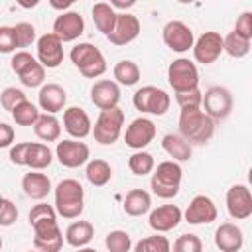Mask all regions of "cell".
Returning a JSON list of instances; mask_svg holds the SVG:
<instances>
[{"label": "cell", "instance_id": "cell-19", "mask_svg": "<svg viewBox=\"0 0 252 252\" xmlns=\"http://www.w3.org/2000/svg\"><path fill=\"white\" fill-rule=\"evenodd\" d=\"M91 100L100 110L116 108L120 100V87L110 79H100L91 87Z\"/></svg>", "mask_w": 252, "mask_h": 252}, {"label": "cell", "instance_id": "cell-17", "mask_svg": "<svg viewBox=\"0 0 252 252\" xmlns=\"http://www.w3.org/2000/svg\"><path fill=\"white\" fill-rule=\"evenodd\" d=\"M183 217L189 224H209L217 220V207L207 195H197L187 205Z\"/></svg>", "mask_w": 252, "mask_h": 252}, {"label": "cell", "instance_id": "cell-4", "mask_svg": "<svg viewBox=\"0 0 252 252\" xmlns=\"http://www.w3.org/2000/svg\"><path fill=\"white\" fill-rule=\"evenodd\" d=\"M73 65L81 71L83 77L87 79H96L106 71V59L102 55V51L98 47H94L93 43H77L71 53H69Z\"/></svg>", "mask_w": 252, "mask_h": 252}, {"label": "cell", "instance_id": "cell-26", "mask_svg": "<svg viewBox=\"0 0 252 252\" xmlns=\"http://www.w3.org/2000/svg\"><path fill=\"white\" fill-rule=\"evenodd\" d=\"M161 148L169 158H173V161H189L193 154L191 144L185 142L179 134H165L161 140Z\"/></svg>", "mask_w": 252, "mask_h": 252}, {"label": "cell", "instance_id": "cell-12", "mask_svg": "<svg viewBox=\"0 0 252 252\" xmlns=\"http://www.w3.org/2000/svg\"><path fill=\"white\" fill-rule=\"evenodd\" d=\"M55 158L63 167H81L89 161V146L79 140H63L57 142L55 148Z\"/></svg>", "mask_w": 252, "mask_h": 252}, {"label": "cell", "instance_id": "cell-46", "mask_svg": "<svg viewBox=\"0 0 252 252\" xmlns=\"http://www.w3.org/2000/svg\"><path fill=\"white\" fill-rule=\"evenodd\" d=\"M16 33L12 26H0V53H12L16 51Z\"/></svg>", "mask_w": 252, "mask_h": 252}, {"label": "cell", "instance_id": "cell-30", "mask_svg": "<svg viewBox=\"0 0 252 252\" xmlns=\"http://www.w3.org/2000/svg\"><path fill=\"white\" fill-rule=\"evenodd\" d=\"M33 132L43 142H57L61 136V124L55 114H39L37 122L33 124Z\"/></svg>", "mask_w": 252, "mask_h": 252}, {"label": "cell", "instance_id": "cell-34", "mask_svg": "<svg viewBox=\"0 0 252 252\" xmlns=\"http://www.w3.org/2000/svg\"><path fill=\"white\" fill-rule=\"evenodd\" d=\"M12 118H14V122L18 126H33L37 122V118H39V110L30 100H24L12 110Z\"/></svg>", "mask_w": 252, "mask_h": 252}, {"label": "cell", "instance_id": "cell-8", "mask_svg": "<svg viewBox=\"0 0 252 252\" xmlns=\"http://www.w3.org/2000/svg\"><path fill=\"white\" fill-rule=\"evenodd\" d=\"M201 106L211 120H224L232 112V94L226 87H211L205 91Z\"/></svg>", "mask_w": 252, "mask_h": 252}, {"label": "cell", "instance_id": "cell-5", "mask_svg": "<svg viewBox=\"0 0 252 252\" xmlns=\"http://www.w3.org/2000/svg\"><path fill=\"white\" fill-rule=\"evenodd\" d=\"M124 126V112L116 106V108H108V110H100L94 126H93V136L98 144L102 146H110L120 138Z\"/></svg>", "mask_w": 252, "mask_h": 252}, {"label": "cell", "instance_id": "cell-48", "mask_svg": "<svg viewBox=\"0 0 252 252\" xmlns=\"http://www.w3.org/2000/svg\"><path fill=\"white\" fill-rule=\"evenodd\" d=\"M28 144L30 142H20L10 148V161L14 165H26V154H28Z\"/></svg>", "mask_w": 252, "mask_h": 252}, {"label": "cell", "instance_id": "cell-50", "mask_svg": "<svg viewBox=\"0 0 252 252\" xmlns=\"http://www.w3.org/2000/svg\"><path fill=\"white\" fill-rule=\"evenodd\" d=\"M49 4H51V8H55V10H65V8H69V6L73 4V0H65V2H57V0H51Z\"/></svg>", "mask_w": 252, "mask_h": 252}, {"label": "cell", "instance_id": "cell-3", "mask_svg": "<svg viewBox=\"0 0 252 252\" xmlns=\"http://www.w3.org/2000/svg\"><path fill=\"white\" fill-rule=\"evenodd\" d=\"M181 165L177 161H161L158 163V167L152 173L150 179V187L154 191V195L161 197V199H173L179 193V185H181Z\"/></svg>", "mask_w": 252, "mask_h": 252}, {"label": "cell", "instance_id": "cell-9", "mask_svg": "<svg viewBox=\"0 0 252 252\" xmlns=\"http://www.w3.org/2000/svg\"><path fill=\"white\" fill-rule=\"evenodd\" d=\"M163 43L177 53H185L193 47L195 37L193 32L187 24H183L181 20H171L163 26Z\"/></svg>", "mask_w": 252, "mask_h": 252}, {"label": "cell", "instance_id": "cell-53", "mask_svg": "<svg viewBox=\"0 0 252 252\" xmlns=\"http://www.w3.org/2000/svg\"><path fill=\"white\" fill-rule=\"evenodd\" d=\"M0 250H2V236H0Z\"/></svg>", "mask_w": 252, "mask_h": 252}, {"label": "cell", "instance_id": "cell-28", "mask_svg": "<svg viewBox=\"0 0 252 252\" xmlns=\"http://www.w3.org/2000/svg\"><path fill=\"white\" fill-rule=\"evenodd\" d=\"M152 207V197L144 189H132L124 197V213L130 217H142L150 211Z\"/></svg>", "mask_w": 252, "mask_h": 252}, {"label": "cell", "instance_id": "cell-51", "mask_svg": "<svg viewBox=\"0 0 252 252\" xmlns=\"http://www.w3.org/2000/svg\"><path fill=\"white\" fill-rule=\"evenodd\" d=\"M134 4H136L134 0H130V2H120V0H112V2H110V6H112V8H132Z\"/></svg>", "mask_w": 252, "mask_h": 252}, {"label": "cell", "instance_id": "cell-52", "mask_svg": "<svg viewBox=\"0 0 252 252\" xmlns=\"http://www.w3.org/2000/svg\"><path fill=\"white\" fill-rule=\"evenodd\" d=\"M77 252H96L94 248H89V246H83V248H79Z\"/></svg>", "mask_w": 252, "mask_h": 252}, {"label": "cell", "instance_id": "cell-49", "mask_svg": "<svg viewBox=\"0 0 252 252\" xmlns=\"http://www.w3.org/2000/svg\"><path fill=\"white\" fill-rule=\"evenodd\" d=\"M14 142V128L6 122H0V148H8Z\"/></svg>", "mask_w": 252, "mask_h": 252}, {"label": "cell", "instance_id": "cell-40", "mask_svg": "<svg viewBox=\"0 0 252 252\" xmlns=\"http://www.w3.org/2000/svg\"><path fill=\"white\" fill-rule=\"evenodd\" d=\"M14 28V33H16V45L18 47H30L33 41H35V28L28 22H18Z\"/></svg>", "mask_w": 252, "mask_h": 252}, {"label": "cell", "instance_id": "cell-45", "mask_svg": "<svg viewBox=\"0 0 252 252\" xmlns=\"http://www.w3.org/2000/svg\"><path fill=\"white\" fill-rule=\"evenodd\" d=\"M18 220V209L10 199H2L0 203V226H12Z\"/></svg>", "mask_w": 252, "mask_h": 252}, {"label": "cell", "instance_id": "cell-18", "mask_svg": "<svg viewBox=\"0 0 252 252\" xmlns=\"http://www.w3.org/2000/svg\"><path fill=\"white\" fill-rule=\"evenodd\" d=\"M37 61L43 69H55L63 63V43L53 33H43L37 39Z\"/></svg>", "mask_w": 252, "mask_h": 252}, {"label": "cell", "instance_id": "cell-38", "mask_svg": "<svg viewBox=\"0 0 252 252\" xmlns=\"http://www.w3.org/2000/svg\"><path fill=\"white\" fill-rule=\"evenodd\" d=\"M108 252H130L132 248V238L126 230H110L106 234V240H104Z\"/></svg>", "mask_w": 252, "mask_h": 252}, {"label": "cell", "instance_id": "cell-43", "mask_svg": "<svg viewBox=\"0 0 252 252\" xmlns=\"http://www.w3.org/2000/svg\"><path fill=\"white\" fill-rule=\"evenodd\" d=\"M175 100L179 104L181 110H187V108H201V100H203V93L201 89H191V91H185V93H175Z\"/></svg>", "mask_w": 252, "mask_h": 252}, {"label": "cell", "instance_id": "cell-47", "mask_svg": "<svg viewBox=\"0 0 252 252\" xmlns=\"http://www.w3.org/2000/svg\"><path fill=\"white\" fill-rule=\"evenodd\" d=\"M33 61H35V57H33L32 53H28V51H16V53L12 55L10 67H12V71H14L16 75H20V73H22L26 67H30Z\"/></svg>", "mask_w": 252, "mask_h": 252}, {"label": "cell", "instance_id": "cell-2", "mask_svg": "<svg viewBox=\"0 0 252 252\" xmlns=\"http://www.w3.org/2000/svg\"><path fill=\"white\" fill-rule=\"evenodd\" d=\"M85 189L77 179H63L55 187V213L63 219H77L83 213Z\"/></svg>", "mask_w": 252, "mask_h": 252}, {"label": "cell", "instance_id": "cell-36", "mask_svg": "<svg viewBox=\"0 0 252 252\" xmlns=\"http://www.w3.org/2000/svg\"><path fill=\"white\" fill-rule=\"evenodd\" d=\"M134 252H171V244H169V240L165 236L156 232L152 236L142 238L134 246Z\"/></svg>", "mask_w": 252, "mask_h": 252}, {"label": "cell", "instance_id": "cell-41", "mask_svg": "<svg viewBox=\"0 0 252 252\" xmlns=\"http://www.w3.org/2000/svg\"><path fill=\"white\" fill-rule=\"evenodd\" d=\"M28 219H30V224L33 226L35 222H43V220H57V213H55L53 205L37 203V205H33V207H32V211H30Z\"/></svg>", "mask_w": 252, "mask_h": 252}, {"label": "cell", "instance_id": "cell-7", "mask_svg": "<svg viewBox=\"0 0 252 252\" xmlns=\"http://www.w3.org/2000/svg\"><path fill=\"white\" fill-rule=\"evenodd\" d=\"M132 102H134L136 110H140V112L161 116V114H165L169 110L171 98L163 89H158L154 85H146V87H142V89H138L134 93Z\"/></svg>", "mask_w": 252, "mask_h": 252}, {"label": "cell", "instance_id": "cell-29", "mask_svg": "<svg viewBox=\"0 0 252 252\" xmlns=\"http://www.w3.org/2000/svg\"><path fill=\"white\" fill-rule=\"evenodd\" d=\"M116 16H118V12L110 4H106V2H96L93 6V22H94L96 30L100 33H104V35H108L114 30Z\"/></svg>", "mask_w": 252, "mask_h": 252}, {"label": "cell", "instance_id": "cell-35", "mask_svg": "<svg viewBox=\"0 0 252 252\" xmlns=\"http://www.w3.org/2000/svg\"><path fill=\"white\" fill-rule=\"evenodd\" d=\"M222 51H226L230 57L240 59V57L248 55V51H250V41L244 39V37H240V35H236L234 32H230L226 37H222Z\"/></svg>", "mask_w": 252, "mask_h": 252}, {"label": "cell", "instance_id": "cell-32", "mask_svg": "<svg viewBox=\"0 0 252 252\" xmlns=\"http://www.w3.org/2000/svg\"><path fill=\"white\" fill-rule=\"evenodd\" d=\"M112 73H114V79H116L114 83H120L124 87H132V85H136L140 81V67L134 61H130V59L118 61L114 65Z\"/></svg>", "mask_w": 252, "mask_h": 252}, {"label": "cell", "instance_id": "cell-31", "mask_svg": "<svg viewBox=\"0 0 252 252\" xmlns=\"http://www.w3.org/2000/svg\"><path fill=\"white\" fill-rule=\"evenodd\" d=\"M85 177H87V181L91 185L102 187V185H106L112 179V167L104 159H91V161H87Z\"/></svg>", "mask_w": 252, "mask_h": 252}, {"label": "cell", "instance_id": "cell-27", "mask_svg": "<svg viewBox=\"0 0 252 252\" xmlns=\"http://www.w3.org/2000/svg\"><path fill=\"white\" fill-rule=\"evenodd\" d=\"M51 159H53V154H51V150L45 144H41V142H30L28 144L26 165L32 171H41V169L49 167Z\"/></svg>", "mask_w": 252, "mask_h": 252}, {"label": "cell", "instance_id": "cell-42", "mask_svg": "<svg viewBox=\"0 0 252 252\" xmlns=\"http://www.w3.org/2000/svg\"><path fill=\"white\" fill-rule=\"evenodd\" d=\"M173 252H203V242L197 234H181L173 242Z\"/></svg>", "mask_w": 252, "mask_h": 252}, {"label": "cell", "instance_id": "cell-6", "mask_svg": "<svg viewBox=\"0 0 252 252\" xmlns=\"http://www.w3.org/2000/svg\"><path fill=\"white\" fill-rule=\"evenodd\" d=\"M167 83L175 93H185L199 87V71L197 65L185 57H179L167 67Z\"/></svg>", "mask_w": 252, "mask_h": 252}, {"label": "cell", "instance_id": "cell-15", "mask_svg": "<svg viewBox=\"0 0 252 252\" xmlns=\"http://www.w3.org/2000/svg\"><path fill=\"white\" fill-rule=\"evenodd\" d=\"M156 138V124L150 120V118H136L130 122V126L126 128V134H124V142L128 148H134L136 152L138 150H144L152 140Z\"/></svg>", "mask_w": 252, "mask_h": 252}, {"label": "cell", "instance_id": "cell-11", "mask_svg": "<svg viewBox=\"0 0 252 252\" xmlns=\"http://www.w3.org/2000/svg\"><path fill=\"white\" fill-rule=\"evenodd\" d=\"M85 32V22H83V16L75 10H67V12H61L55 22H53V35L65 43V41H75L81 33Z\"/></svg>", "mask_w": 252, "mask_h": 252}, {"label": "cell", "instance_id": "cell-33", "mask_svg": "<svg viewBox=\"0 0 252 252\" xmlns=\"http://www.w3.org/2000/svg\"><path fill=\"white\" fill-rule=\"evenodd\" d=\"M128 167L134 175H148L154 171L156 163H154V156L144 152V150H138L134 152L130 158H128Z\"/></svg>", "mask_w": 252, "mask_h": 252}, {"label": "cell", "instance_id": "cell-44", "mask_svg": "<svg viewBox=\"0 0 252 252\" xmlns=\"http://www.w3.org/2000/svg\"><path fill=\"white\" fill-rule=\"evenodd\" d=\"M236 35L252 41V12H242L234 24V30H232Z\"/></svg>", "mask_w": 252, "mask_h": 252}, {"label": "cell", "instance_id": "cell-24", "mask_svg": "<svg viewBox=\"0 0 252 252\" xmlns=\"http://www.w3.org/2000/svg\"><path fill=\"white\" fill-rule=\"evenodd\" d=\"M22 189L30 199L41 201L47 197V193L51 191V181L45 173L39 171H30L22 177Z\"/></svg>", "mask_w": 252, "mask_h": 252}, {"label": "cell", "instance_id": "cell-16", "mask_svg": "<svg viewBox=\"0 0 252 252\" xmlns=\"http://www.w3.org/2000/svg\"><path fill=\"white\" fill-rule=\"evenodd\" d=\"M138 35H140V20L128 12H122L116 16L114 30L106 37L114 45H126V43L134 41Z\"/></svg>", "mask_w": 252, "mask_h": 252}, {"label": "cell", "instance_id": "cell-1", "mask_svg": "<svg viewBox=\"0 0 252 252\" xmlns=\"http://www.w3.org/2000/svg\"><path fill=\"white\" fill-rule=\"evenodd\" d=\"M179 136L189 142L203 146L215 134V120H211L201 108H187L179 112Z\"/></svg>", "mask_w": 252, "mask_h": 252}, {"label": "cell", "instance_id": "cell-23", "mask_svg": "<svg viewBox=\"0 0 252 252\" xmlns=\"http://www.w3.org/2000/svg\"><path fill=\"white\" fill-rule=\"evenodd\" d=\"M215 244L220 252H238L244 244L242 230L232 222H222L215 230Z\"/></svg>", "mask_w": 252, "mask_h": 252}, {"label": "cell", "instance_id": "cell-54", "mask_svg": "<svg viewBox=\"0 0 252 252\" xmlns=\"http://www.w3.org/2000/svg\"><path fill=\"white\" fill-rule=\"evenodd\" d=\"M2 199H4V197H2V195H0V203H2Z\"/></svg>", "mask_w": 252, "mask_h": 252}, {"label": "cell", "instance_id": "cell-21", "mask_svg": "<svg viewBox=\"0 0 252 252\" xmlns=\"http://www.w3.org/2000/svg\"><path fill=\"white\" fill-rule=\"evenodd\" d=\"M63 128L67 130L69 136H73L75 140H81L91 134L93 124H91L89 114L83 108L71 106V108H65L63 112Z\"/></svg>", "mask_w": 252, "mask_h": 252}, {"label": "cell", "instance_id": "cell-14", "mask_svg": "<svg viewBox=\"0 0 252 252\" xmlns=\"http://www.w3.org/2000/svg\"><path fill=\"white\" fill-rule=\"evenodd\" d=\"M226 211L236 220H244L252 215V195L246 185L236 183L226 191Z\"/></svg>", "mask_w": 252, "mask_h": 252}, {"label": "cell", "instance_id": "cell-13", "mask_svg": "<svg viewBox=\"0 0 252 252\" xmlns=\"http://www.w3.org/2000/svg\"><path fill=\"white\" fill-rule=\"evenodd\" d=\"M220 53H222V35L219 32H205L193 43V57L197 63L211 65L220 57Z\"/></svg>", "mask_w": 252, "mask_h": 252}, {"label": "cell", "instance_id": "cell-25", "mask_svg": "<svg viewBox=\"0 0 252 252\" xmlns=\"http://www.w3.org/2000/svg\"><path fill=\"white\" fill-rule=\"evenodd\" d=\"M94 236V228L89 220H75L67 226L65 230V240L69 246H75V248H83L87 246Z\"/></svg>", "mask_w": 252, "mask_h": 252}, {"label": "cell", "instance_id": "cell-20", "mask_svg": "<svg viewBox=\"0 0 252 252\" xmlns=\"http://www.w3.org/2000/svg\"><path fill=\"white\" fill-rule=\"evenodd\" d=\"M181 217H183V213H181V209L177 205H161V207H158V209H154L150 213L148 222L158 234H161V232L173 230L179 224Z\"/></svg>", "mask_w": 252, "mask_h": 252}, {"label": "cell", "instance_id": "cell-39", "mask_svg": "<svg viewBox=\"0 0 252 252\" xmlns=\"http://www.w3.org/2000/svg\"><path fill=\"white\" fill-rule=\"evenodd\" d=\"M24 100H28V98H26V94H24L22 89L6 87V89L0 93V104H2V108L8 110V112H12V110H14L20 102H24Z\"/></svg>", "mask_w": 252, "mask_h": 252}, {"label": "cell", "instance_id": "cell-55", "mask_svg": "<svg viewBox=\"0 0 252 252\" xmlns=\"http://www.w3.org/2000/svg\"><path fill=\"white\" fill-rule=\"evenodd\" d=\"M30 252H32V250H30Z\"/></svg>", "mask_w": 252, "mask_h": 252}, {"label": "cell", "instance_id": "cell-37", "mask_svg": "<svg viewBox=\"0 0 252 252\" xmlns=\"http://www.w3.org/2000/svg\"><path fill=\"white\" fill-rule=\"evenodd\" d=\"M20 81H22V85L24 87H30V89H33V87H39V85H43V79H45V69H43V65L35 59L30 67H26L20 75Z\"/></svg>", "mask_w": 252, "mask_h": 252}, {"label": "cell", "instance_id": "cell-22", "mask_svg": "<svg viewBox=\"0 0 252 252\" xmlns=\"http://www.w3.org/2000/svg\"><path fill=\"white\" fill-rule=\"evenodd\" d=\"M37 102L41 106V110H45V114H57L65 108L67 102V93L61 85L57 83H47L39 89L37 94Z\"/></svg>", "mask_w": 252, "mask_h": 252}, {"label": "cell", "instance_id": "cell-10", "mask_svg": "<svg viewBox=\"0 0 252 252\" xmlns=\"http://www.w3.org/2000/svg\"><path fill=\"white\" fill-rule=\"evenodd\" d=\"M33 246L39 252H59L63 246V234L57 220H43L33 224Z\"/></svg>", "mask_w": 252, "mask_h": 252}]
</instances>
